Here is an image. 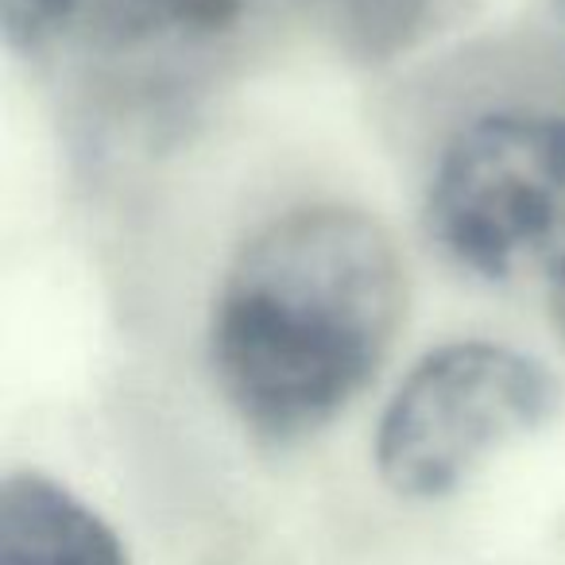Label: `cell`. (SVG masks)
Instances as JSON below:
<instances>
[{
  "instance_id": "2",
  "label": "cell",
  "mask_w": 565,
  "mask_h": 565,
  "mask_svg": "<svg viewBox=\"0 0 565 565\" xmlns=\"http://www.w3.org/2000/svg\"><path fill=\"white\" fill-rule=\"evenodd\" d=\"M423 217L441 256L477 279L565 287V117L500 109L465 125L434 167Z\"/></svg>"
},
{
  "instance_id": "6",
  "label": "cell",
  "mask_w": 565,
  "mask_h": 565,
  "mask_svg": "<svg viewBox=\"0 0 565 565\" xmlns=\"http://www.w3.org/2000/svg\"><path fill=\"white\" fill-rule=\"evenodd\" d=\"M71 0H0L4 40L20 55H35L63 35Z\"/></svg>"
},
{
  "instance_id": "4",
  "label": "cell",
  "mask_w": 565,
  "mask_h": 565,
  "mask_svg": "<svg viewBox=\"0 0 565 565\" xmlns=\"http://www.w3.org/2000/svg\"><path fill=\"white\" fill-rule=\"evenodd\" d=\"M244 12L248 0H71L63 40L105 63L179 58L233 35Z\"/></svg>"
},
{
  "instance_id": "8",
  "label": "cell",
  "mask_w": 565,
  "mask_h": 565,
  "mask_svg": "<svg viewBox=\"0 0 565 565\" xmlns=\"http://www.w3.org/2000/svg\"><path fill=\"white\" fill-rule=\"evenodd\" d=\"M554 4H557V9H562V17H565V0H554Z\"/></svg>"
},
{
  "instance_id": "1",
  "label": "cell",
  "mask_w": 565,
  "mask_h": 565,
  "mask_svg": "<svg viewBox=\"0 0 565 565\" xmlns=\"http://www.w3.org/2000/svg\"><path fill=\"white\" fill-rule=\"evenodd\" d=\"M407 315L395 236L353 205L267 221L228 264L210 315V369L267 441L330 426L380 372Z\"/></svg>"
},
{
  "instance_id": "7",
  "label": "cell",
  "mask_w": 565,
  "mask_h": 565,
  "mask_svg": "<svg viewBox=\"0 0 565 565\" xmlns=\"http://www.w3.org/2000/svg\"><path fill=\"white\" fill-rule=\"evenodd\" d=\"M546 302H550V318H554L557 338L565 341V287H557V291H550V295H546Z\"/></svg>"
},
{
  "instance_id": "3",
  "label": "cell",
  "mask_w": 565,
  "mask_h": 565,
  "mask_svg": "<svg viewBox=\"0 0 565 565\" xmlns=\"http://www.w3.org/2000/svg\"><path fill=\"white\" fill-rule=\"evenodd\" d=\"M562 384L534 356L495 341H449L426 353L376 426V472L399 500L454 495L503 446L554 423Z\"/></svg>"
},
{
  "instance_id": "5",
  "label": "cell",
  "mask_w": 565,
  "mask_h": 565,
  "mask_svg": "<svg viewBox=\"0 0 565 565\" xmlns=\"http://www.w3.org/2000/svg\"><path fill=\"white\" fill-rule=\"evenodd\" d=\"M0 565H128V550L82 495L20 469L0 484Z\"/></svg>"
}]
</instances>
